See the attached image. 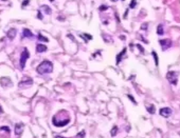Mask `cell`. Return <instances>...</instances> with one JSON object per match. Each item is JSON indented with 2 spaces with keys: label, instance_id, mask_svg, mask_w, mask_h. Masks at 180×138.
<instances>
[{
  "label": "cell",
  "instance_id": "9",
  "mask_svg": "<svg viewBox=\"0 0 180 138\" xmlns=\"http://www.w3.org/2000/svg\"><path fill=\"white\" fill-rule=\"evenodd\" d=\"M23 132V125L22 123H17L15 125V134L16 136H20Z\"/></svg>",
  "mask_w": 180,
  "mask_h": 138
},
{
  "label": "cell",
  "instance_id": "20",
  "mask_svg": "<svg viewBox=\"0 0 180 138\" xmlns=\"http://www.w3.org/2000/svg\"><path fill=\"white\" fill-rule=\"evenodd\" d=\"M103 39H104V41H106V42H112V38H110V36H109V35H105V34H103Z\"/></svg>",
  "mask_w": 180,
  "mask_h": 138
},
{
  "label": "cell",
  "instance_id": "34",
  "mask_svg": "<svg viewBox=\"0 0 180 138\" xmlns=\"http://www.w3.org/2000/svg\"><path fill=\"white\" fill-rule=\"evenodd\" d=\"M122 1H125V0H122Z\"/></svg>",
  "mask_w": 180,
  "mask_h": 138
},
{
  "label": "cell",
  "instance_id": "21",
  "mask_svg": "<svg viewBox=\"0 0 180 138\" xmlns=\"http://www.w3.org/2000/svg\"><path fill=\"white\" fill-rule=\"evenodd\" d=\"M116 133H118V126L115 125L114 128L111 129V133H110V134H111V136H112V137H115V136L116 135Z\"/></svg>",
  "mask_w": 180,
  "mask_h": 138
},
{
  "label": "cell",
  "instance_id": "13",
  "mask_svg": "<svg viewBox=\"0 0 180 138\" xmlns=\"http://www.w3.org/2000/svg\"><path fill=\"white\" fill-rule=\"evenodd\" d=\"M40 11H44V13L47 14V15H51V13H52L51 8L50 6H48V5H46V4L40 6Z\"/></svg>",
  "mask_w": 180,
  "mask_h": 138
},
{
  "label": "cell",
  "instance_id": "5",
  "mask_svg": "<svg viewBox=\"0 0 180 138\" xmlns=\"http://www.w3.org/2000/svg\"><path fill=\"white\" fill-rule=\"evenodd\" d=\"M32 84H33V79L29 78V77H24V78L18 83V87L20 89H26V88L32 86Z\"/></svg>",
  "mask_w": 180,
  "mask_h": 138
},
{
  "label": "cell",
  "instance_id": "4",
  "mask_svg": "<svg viewBox=\"0 0 180 138\" xmlns=\"http://www.w3.org/2000/svg\"><path fill=\"white\" fill-rule=\"evenodd\" d=\"M29 57H30V53H29V51H28L26 48H24L22 53L20 54V60H19V65H20L21 69H24V66H26V62H27V60H28V58H29Z\"/></svg>",
  "mask_w": 180,
  "mask_h": 138
},
{
  "label": "cell",
  "instance_id": "35",
  "mask_svg": "<svg viewBox=\"0 0 180 138\" xmlns=\"http://www.w3.org/2000/svg\"></svg>",
  "mask_w": 180,
  "mask_h": 138
},
{
  "label": "cell",
  "instance_id": "31",
  "mask_svg": "<svg viewBox=\"0 0 180 138\" xmlns=\"http://www.w3.org/2000/svg\"><path fill=\"white\" fill-rule=\"evenodd\" d=\"M55 138H65V137H62V136H56Z\"/></svg>",
  "mask_w": 180,
  "mask_h": 138
},
{
  "label": "cell",
  "instance_id": "3",
  "mask_svg": "<svg viewBox=\"0 0 180 138\" xmlns=\"http://www.w3.org/2000/svg\"><path fill=\"white\" fill-rule=\"evenodd\" d=\"M178 75L179 74L177 72H174V71H169L166 74V79L167 81L173 86H176L178 83Z\"/></svg>",
  "mask_w": 180,
  "mask_h": 138
},
{
  "label": "cell",
  "instance_id": "17",
  "mask_svg": "<svg viewBox=\"0 0 180 138\" xmlns=\"http://www.w3.org/2000/svg\"><path fill=\"white\" fill-rule=\"evenodd\" d=\"M11 130L9 126H1L0 128V133H6V134H10Z\"/></svg>",
  "mask_w": 180,
  "mask_h": 138
},
{
  "label": "cell",
  "instance_id": "1",
  "mask_svg": "<svg viewBox=\"0 0 180 138\" xmlns=\"http://www.w3.org/2000/svg\"><path fill=\"white\" fill-rule=\"evenodd\" d=\"M53 71V63L49 60H44L40 64H38L36 68V72L40 75H46V74H50Z\"/></svg>",
  "mask_w": 180,
  "mask_h": 138
},
{
  "label": "cell",
  "instance_id": "25",
  "mask_svg": "<svg viewBox=\"0 0 180 138\" xmlns=\"http://www.w3.org/2000/svg\"><path fill=\"white\" fill-rule=\"evenodd\" d=\"M29 2H30V0H24V1L22 2V5H21V6L24 8V6H27L28 4H29Z\"/></svg>",
  "mask_w": 180,
  "mask_h": 138
},
{
  "label": "cell",
  "instance_id": "24",
  "mask_svg": "<svg viewBox=\"0 0 180 138\" xmlns=\"http://www.w3.org/2000/svg\"><path fill=\"white\" fill-rule=\"evenodd\" d=\"M127 97H128V98H129L130 100H131V101H132V102H133V103H135V104H137V101L135 100V98H133V97L131 96V95H127Z\"/></svg>",
  "mask_w": 180,
  "mask_h": 138
},
{
  "label": "cell",
  "instance_id": "33",
  "mask_svg": "<svg viewBox=\"0 0 180 138\" xmlns=\"http://www.w3.org/2000/svg\"><path fill=\"white\" fill-rule=\"evenodd\" d=\"M50 1H54V0H50Z\"/></svg>",
  "mask_w": 180,
  "mask_h": 138
},
{
  "label": "cell",
  "instance_id": "29",
  "mask_svg": "<svg viewBox=\"0 0 180 138\" xmlns=\"http://www.w3.org/2000/svg\"><path fill=\"white\" fill-rule=\"evenodd\" d=\"M85 36H86V37H87V39H89V40L92 39V36H91V35H87V34H85Z\"/></svg>",
  "mask_w": 180,
  "mask_h": 138
},
{
  "label": "cell",
  "instance_id": "32",
  "mask_svg": "<svg viewBox=\"0 0 180 138\" xmlns=\"http://www.w3.org/2000/svg\"><path fill=\"white\" fill-rule=\"evenodd\" d=\"M1 113H2V110H1V108H0V114H1Z\"/></svg>",
  "mask_w": 180,
  "mask_h": 138
},
{
  "label": "cell",
  "instance_id": "6",
  "mask_svg": "<svg viewBox=\"0 0 180 138\" xmlns=\"http://www.w3.org/2000/svg\"><path fill=\"white\" fill-rule=\"evenodd\" d=\"M159 43L161 45L162 51H166V50L171 48L172 44H173L171 39H161V40H159Z\"/></svg>",
  "mask_w": 180,
  "mask_h": 138
},
{
  "label": "cell",
  "instance_id": "22",
  "mask_svg": "<svg viewBox=\"0 0 180 138\" xmlns=\"http://www.w3.org/2000/svg\"><path fill=\"white\" fill-rule=\"evenodd\" d=\"M137 6V0H131L129 3V8L130 9H135Z\"/></svg>",
  "mask_w": 180,
  "mask_h": 138
},
{
  "label": "cell",
  "instance_id": "2",
  "mask_svg": "<svg viewBox=\"0 0 180 138\" xmlns=\"http://www.w3.org/2000/svg\"><path fill=\"white\" fill-rule=\"evenodd\" d=\"M61 112H58L56 115L53 116L52 118V122L55 126H65L70 122V117H66V118H62L61 117Z\"/></svg>",
  "mask_w": 180,
  "mask_h": 138
},
{
  "label": "cell",
  "instance_id": "16",
  "mask_svg": "<svg viewBox=\"0 0 180 138\" xmlns=\"http://www.w3.org/2000/svg\"><path fill=\"white\" fill-rule=\"evenodd\" d=\"M146 110L148 111V113H150V114H155V111H156V109H155V105L154 104H148V105H146Z\"/></svg>",
  "mask_w": 180,
  "mask_h": 138
},
{
  "label": "cell",
  "instance_id": "28",
  "mask_svg": "<svg viewBox=\"0 0 180 138\" xmlns=\"http://www.w3.org/2000/svg\"><path fill=\"white\" fill-rule=\"evenodd\" d=\"M108 8L106 5H102V6H100V11H104V10H107Z\"/></svg>",
  "mask_w": 180,
  "mask_h": 138
},
{
  "label": "cell",
  "instance_id": "14",
  "mask_svg": "<svg viewBox=\"0 0 180 138\" xmlns=\"http://www.w3.org/2000/svg\"><path fill=\"white\" fill-rule=\"evenodd\" d=\"M125 53H126V48H124L123 49V51H121L119 53V55L116 56V64H120V62H121V59H122V57L125 55Z\"/></svg>",
  "mask_w": 180,
  "mask_h": 138
},
{
  "label": "cell",
  "instance_id": "15",
  "mask_svg": "<svg viewBox=\"0 0 180 138\" xmlns=\"http://www.w3.org/2000/svg\"><path fill=\"white\" fill-rule=\"evenodd\" d=\"M157 34L159 35V36H162V35L164 34V29H163V24L162 23H160L157 26Z\"/></svg>",
  "mask_w": 180,
  "mask_h": 138
},
{
  "label": "cell",
  "instance_id": "7",
  "mask_svg": "<svg viewBox=\"0 0 180 138\" xmlns=\"http://www.w3.org/2000/svg\"><path fill=\"white\" fill-rule=\"evenodd\" d=\"M0 84L2 88H9L13 86V82L10 77H1L0 78Z\"/></svg>",
  "mask_w": 180,
  "mask_h": 138
},
{
  "label": "cell",
  "instance_id": "12",
  "mask_svg": "<svg viewBox=\"0 0 180 138\" xmlns=\"http://www.w3.org/2000/svg\"><path fill=\"white\" fill-rule=\"evenodd\" d=\"M46 51H47V45L41 44V43H38L36 45V52L37 53H44Z\"/></svg>",
  "mask_w": 180,
  "mask_h": 138
},
{
  "label": "cell",
  "instance_id": "26",
  "mask_svg": "<svg viewBox=\"0 0 180 138\" xmlns=\"http://www.w3.org/2000/svg\"><path fill=\"white\" fill-rule=\"evenodd\" d=\"M37 17H38V18H39L40 20H42V18H44V16H42V15H41V11H40V10H39V11H38V14H37Z\"/></svg>",
  "mask_w": 180,
  "mask_h": 138
},
{
  "label": "cell",
  "instance_id": "18",
  "mask_svg": "<svg viewBox=\"0 0 180 138\" xmlns=\"http://www.w3.org/2000/svg\"><path fill=\"white\" fill-rule=\"evenodd\" d=\"M151 55H153V57L155 59V64L158 66V64H159V58H158V56H157V53L155 52V51H153V52H151Z\"/></svg>",
  "mask_w": 180,
  "mask_h": 138
},
{
  "label": "cell",
  "instance_id": "30",
  "mask_svg": "<svg viewBox=\"0 0 180 138\" xmlns=\"http://www.w3.org/2000/svg\"><path fill=\"white\" fill-rule=\"evenodd\" d=\"M120 39H122V40H125V36H123V35H121V36H120Z\"/></svg>",
  "mask_w": 180,
  "mask_h": 138
},
{
  "label": "cell",
  "instance_id": "27",
  "mask_svg": "<svg viewBox=\"0 0 180 138\" xmlns=\"http://www.w3.org/2000/svg\"><path fill=\"white\" fill-rule=\"evenodd\" d=\"M137 47H138V49H139V50H140V51H141V52H142V53H144V49H143L142 47H141V45H140V44H137Z\"/></svg>",
  "mask_w": 180,
  "mask_h": 138
},
{
  "label": "cell",
  "instance_id": "8",
  "mask_svg": "<svg viewBox=\"0 0 180 138\" xmlns=\"http://www.w3.org/2000/svg\"><path fill=\"white\" fill-rule=\"evenodd\" d=\"M172 112H173L172 109H169V108H162V109H160V111H159L160 115L162 117H165V118L169 117V116L172 115Z\"/></svg>",
  "mask_w": 180,
  "mask_h": 138
},
{
  "label": "cell",
  "instance_id": "19",
  "mask_svg": "<svg viewBox=\"0 0 180 138\" xmlns=\"http://www.w3.org/2000/svg\"><path fill=\"white\" fill-rule=\"evenodd\" d=\"M37 39H38V40H40V41H45V42H48V41H49L48 38H46L45 36H42V35H41L40 33L37 35Z\"/></svg>",
  "mask_w": 180,
  "mask_h": 138
},
{
  "label": "cell",
  "instance_id": "10",
  "mask_svg": "<svg viewBox=\"0 0 180 138\" xmlns=\"http://www.w3.org/2000/svg\"><path fill=\"white\" fill-rule=\"evenodd\" d=\"M16 34H17V30L16 29H10L8 34H6V36H8V38L10 40H13L14 38L16 37Z\"/></svg>",
  "mask_w": 180,
  "mask_h": 138
},
{
  "label": "cell",
  "instance_id": "11",
  "mask_svg": "<svg viewBox=\"0 0 180 138\" xmlns=\"http://www.w3.org/2000/svg\"><path fill=\"white\" fill-rule=\"evenodd\" d=\"M22 37L23 38H33V33L29 29H23L22 31Z\"/></svg>",
  "mask_w": 180,
  "mask_h": 138
},
{
  "label": "cell",
  "instance_id": "23",
  "mask_svg": "<svg viewBox=\"0 0 180 138\" xmlns=\"http://www.w3.org/2000/svg\"><path fill=\"white\" fill-rule=\"evenodd\" d=\"M147 26H148V23H143L142 25H141V29L143 31H146L147 30Z\"/></svg>",
  "mask_w": 180,
  "mask_h": 138
}]
</instances>
